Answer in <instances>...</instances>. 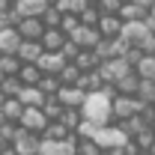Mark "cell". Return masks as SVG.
Here are the masks:
<instances>
[{"label":"cell","instance_id":"f907efd6","mask_svg":"<svg viewBox=\"0 0 155 155\" xmlns=\"http://www.w3.org/2000/svg\"><path fill=\"white\" fill-rule=\"evenodd\" d=\"M152 134H155V122H152Z\"/></svg>","mask_w":155,"mask_h":155},{"label":"cell","instance_id":"603a6c76","mask_svg":"<svg viewBox=\"0 0 155 155\" xmlns=\"http://www.w3.org/2000/svg\"><path fill=\"white\" fill-rule=\"evenodd\" d=\"M57 122L66 128V131H72V134H75V128L81 125V110H78V107H63V114H60Z\"/></svg>","mask_w":155,"mask_h":155},{"label":"cell","instance_id":"44dd1931","mask_svg":"<svg viewBox=\"0 0 155 155\" xmlns=\"http://www.w3.org/2000/svg\"><path fill=\"white\" fill-rule=\"evenodd\" d=\"M21 81V87H36L39 84V78H42V72H39L33 63H21V69H18V75H15Z\"/></svg>","mask_w":155,"mask_h":155},{"label":"cell","instance_id":"ab89813d","mask_svg":"<svg viewBox=\"0 0 155 155\" xmlns=\"http://www.w3.org/2000/svg\"><path fill=\"white\" fill-rule=\"evenodd\" d=\"M131 3H137V6H140V9H146V12L155 6V0H131Z\"/></svg>","mask_w":155,"mask_h":155},{"label":"cell","instance_id":"5bb4252c","mask_svg":"<svg viewBox=\"0 0 155 155\" xmlns=\"http://www.w3.org/2000/svg\"><path fill=\"white\" fill-rule=\"evenodd\" d=\"M21 45V36L15 27H0V54H15Z\"/></svg>","mask_w":155,"mask_h":155},{"label":"cell","instance_id":"60d3db41","mask_svg":"<svg viewBox=\"0 0 155 155\" xmlns=\"http://www.w3.org/2000/svg\"><path fill=\"white\" fill-rule=\"evenodd\" d=\"M0 155H18V152H15V149H12V146H9V143H6V146H3V149H0Z\"/></svg>","mask_w":155,"mask_h":155},{"label":"cell","instance_id":"7bdbcfd3","mask_svg":"<svg viewBox=\"0 0 155 155\" xmlns=\"http://www.w3.org/2000/svg\"><path fill=\"white\" fill-rule=\"evenodd\" d=\"M6 9H9V3H6V0H0V18L6 15Z\"/></svg>","mask_w":155,"mask_h":155},{"label":"cell","instance_id":"9f6ffc18","mask_svg":"<svg viewBox=\"0 0 155 155\" xmlns=\"http://www.w3.org/2000/svg\"><path fill=\"white\" fill-rule=\"evenodd\" d=\"M152 107H155V104H152Z\"/></svg>","mask_w":155,"mask_h":155},{"label":"cell","instance_id":"f35d334b","mask_svg":"<svg viewBox=\"0 0 155 155\" xmlns=\"http://www.w3.org/2000/svg\"><path fill=\"white\" fill-rule=\"evenodd\" d=\"M137 51H140L143 57H155V33H149V36L143 39V45H140Z\"/></svg>","mask_w":155,"mask_h":155},{"label":"cell","instance_id":"bcb514c9","mask_svg":"<svg viewBox=\"0 0 155 155\" xmlns=\"http://www.w3.org/2000/svg\"><path fill=\"white\" fill-rule=\"evenodd\" d=\"M45 3H48V6H54V3H60V0H45Z\"/></svg>","mask_w":155,"mask_h":155},{"label":"cell","instance_id":"f546056e","mask_svg":"<svg viewBox=\"0 0 155 155\" xmlns=\"http://www.w3.org/2000/svg\"><path fill=\"white\" fill-rule=\"evenodd\" d=\"M39 110L45 114V119H48V122H57V119H60V114H63V104H60L57 98L51 96V98H45V104H42Z\"/></svg>","mask_w":155,"mask_h":155},{"label":"cell","instance_id":"6da1fadb","mask_svg":"<svg viewBox=\"0 0 155 155\" xmlns=\"http://www.w3.org/2000/svg\"><path fill=\"white\" fill-rule=\"evenodd\" d=\"M81 110V119H87V122H93V125H110L114 119H110V98L101 96V93H87L84 96V104L78 107Z\"/></svg>","mask_w":155,"mask_h":155},{"label":"cell","instance_id":"b9f144b4","mask_svg":"<svg viewBox=\"0 0 155 155\" xmlns=\"http://www.w3.org/2000/svg\"><path fill=\"white\" fill-rule=\"evenodd\" d=\"M98 155H122V149H101Z\"/></svg>","mask_w":155,"mask_h":155},{"label":"cell","instance_id":"f6af8a7d","mask_svg":"<svg viewBox=\"0 0 155 155\" xmlns=\"http://www.w3.org/2000/svg\"><path fill=\"white\" fill-rule=\"evenodd\" d=\"M134 155H149V149H137V152Z\"/></svg>","mask_w":155,"mask_h":155},{"label":"cell","instance_id":"2e32d148","mask_svg":"<svg viewBox=\"0 0 155 155\" xmlns=\"http://www.w3.org/2000/svg\"><path fill=\"white\" fill-rule=\"evenodd\" d=\"M116 15H119L122 24H128V21H146V18H149V12H146V9H140L137 3H122Z\"/></svg>","mask_w":155,"mask_h":155},{"label":"cell","instance_id":"7a4b0ae2","mask_svg":"<svg viewBox=\"0 0 155 155\" xmlns=\"http://www.w3.org/2000/svg\"><path fill=\"white\" fill-rule=\"evenodd\" d=\"M93 143H96L98 149H122L125 143H128V137L122 134V128L116 125V122H110V125H98L96 134L90 137Z\"/></svg>","mask_w":155,"mask_h":155},{"label":"cell","instance_id":"30bf717a","mask_svg":"<svg viewBox=\"0 0 155 155\" xmlns=\"http://www.w3.org/2000/svg\"><path fill=\"white\" fill-rule=\"evenodd\" d=\"M12 9L18 12L21 18H39V15L48 9V3H45V0H15Z\"/></svg>","mask_w":155,"mask_h":155},{"label":"cell","instance_id":"83f0119b","mask_svg":"<svg viewBox=\"0 0 155 155\" xmlns=\"http://www.w3.org/2000/svg\"><path fill=\"white\" fill-rule=\"evenodd\" d=\"M78 78H81V72H78V66H75V63H66V66L60 69L57 81L63 84V87H75V84H78Z\"/></svg>","mask_w":155,"mask_h":155},{"label":"cell","instance_id":"9a60e30c","mask_svg":"<svg viewBox=\"0 0 155 155\" xmlns=\"http://www.w3.org/2000/svg\"><path fill=\"white\" fill-rule=\"evenodd\" d=\"M15 30H18L21 39H36V42H39V36L45 33V27H42V21H39V18H21Z\"/></svg>","mask_w":155,"mask_h":155},{"label":"cell","instance_id":"f5cc1de1","mask_svg":"<svg viewBox=\"0 0 155 155\" xmlns=\"http://www.w3.org/2000/svg\"><path fill=\"white\" fill-rule=\"evenodd\" d=\"M0 122H3V116H0Z\"/></svg>","mask_w":155,"mask_h":155},{"label":"cell","instance_id":"8d00e7d4","mask_svg":"<svg viewBox=\"0 0 155 155\" xmlns=\"http://www.w3.org/2000/svg\"><path fill=\"white\" fill-rule=\"evenodd\" d=\"M15 131H18L15 122H0V143H12L15 140Z\"/></svg>","mask_w":155,"mask_h":155},{"label":"cell","instance_id":"681fc988","mask_svg":"<svg viewBox=\"0 0 155 155\" xmlns=\"http://www.w3.org/2000/svg\"><path fill=\"white\" fill-rule=\"evenodd\" d=\"M6 3H9V6H12V3H15V0H6Z\"/></svg>","mask_w":155,"mask_h":155},{"label":"cell","instance_id":"d6a6232c","mask_svg":"<svg viewBox=\"0 0 155 155\" xmlns=\"http://www.w3.org/2000/svg\"><path fill=\"white\" fill-rule=\"evenodd\" d=\"M78 27H81L78 15H63V18H60V27H57V30H60V33H63L66 39H69V36H72V33L78 30Z\"/></svg>","mask_w":155,"mask_h":155},{"label":"cell","instance_id":"c3c4849f","mask_svg":"<svg viewBox=\"0 0 155 155\" xmlns=\"http://www.w3.org/2000/svg\"><path fill=\"white\" fill-rule=\"evenodd\" d=\"M87 3H90V6H96V0H87Z\"/></svg>","mask_w":155,"mask_h":155},{"label":"cell","instance_id":"3957f363","mask_svg":"<svg viewBox=\"0 0 155 155\" xmlns=\"http://www.w3.org/2000/svg\"><path fill=\"white\" fill-rule=\"evenodd\" d=\"M152 33V24L149 18L146 21H128V24H122V30H119V39L128 45V48H140L143 45V39Z\"/></svg>","mask_w":155,"mask_h":155},{"label":"cell","instance_id":"74e56055","mask_svg":"<svg viewBox=\"0 0 155 155\" xmlns=\"http://www.w3.org/2000/svg\"><path fill=\"white\" fill-rule=\"evenodd\" d=\"M78 51H81V48H78V45L72 42V39H66V42H63V48H60V54L66 57V63H72V60L78 57Z\"/></svg>","mask_w":155,"mask_h":155},{"label":"cell","instance_id":"ac0fdd59","mask_svg":"<svg viewBox=\"0 0 155 155\" xmlns=\"http://www.w3.org/2000/svg\"><path fill=\"white\" fill-rule=\"evenodd\" d=\"M21 110H24V104H21L18 98H3V104H0V116H3V122H18Z\"/></svg>","mask_w":155,"mask_h":155},{"label":"cell","instance_id":"4dcf8cb0","mask_svg":"<svg viewBox=\"0 0 155 155\" xmlns=\"http://www.w3.org/2000/svg\"><path fill=\"white\" fill-rule=\"evenodd\" d=\"M18 93H21V81H18L15 75L0 81V96H3V98H15Z\"/></svg>","mask_w":155,"mask_h":155},{"label":"cell","instance_id":"277c9868","mask_svg":"<svg viewBox=\"0 0 155 155\" xmlns=\"http://www.w3.org/2000/svg\"><path fill=\"white\" fill-rule=\"evenodd\" d=\"M140 101H137L134 96H114L110 98V119L114 122H122V119H128V116L140 114Z\"/></svg>","mask_w":155,"mask_h":155},{"label":"cell","instance_id":"8fae6325","mask_svg":"<svg viewBox=\"0 0 155 155\" xmlns=\"http://www.w3.org/2000/svg\"><path fill=\"white\" fill-rule=\"evenodd\" d=\"M84 96H87V93L78 90V87H60L54 98H57L63 107H81V104H84Z\"/></svg>","mask_w":155,"mask_h":155},{"label":"cell","instance_id":"ba28073f","mask_svg":"<svg viewBox=\"0 0 155 155\" xmlns=\"http://www.w3.org/2000/svg\"><path fill=\"white\" fill-rule=\"evenodd\" d=\"M39 140H42L39 134H30V131L18 128V131H15V140H12L9 146H12L18 155H36L39 152Z\"/></svg>","mask_w":155,"mask_h":155},{"label":"cell","instance_id":"ee69618b","mask_svg":"<svg viewBox=\"0 0 155 155\" xmlns=\"http://www.w3.org/2000/svg\"><path fill=\"white\" fill-rule=\"evenodd\" d=\"M149 24H152V33H155V6L149 9Z\"/></svg>","mask_w":155,"mask_h":155},{"label":"cell","instance_id":"836d02e7","mask_svg":"<svg viewBox=\"0 0 155 155\" xmlns=\"http://www.w3.org/2000/svg\"><path fill=\"white\" fill-rule=\"evenodd\" d=\"M131 143H134L137 149H149V146L155 143V134H152V128H146V131L134 134V137H131Z\"/></svg>","mask_w":155,"mask_h":155},{"label":"cell","instance_id":"d590c367","mask_svg":"<svg viewBox=\"0 0 155 155\" xmlns=\"http://www.w3.org/2000/svg\"><path fill=\"white\" fill-rule=\"evenodd\" d=\"M101 149H98L93 140H81L78 137V143H75V155H98Z\"/></svg>","mask_w":155,"mask_h":155},{"label":"cell","instance_id":"cb8c5ba5","mask_svg":"<svg viewBox=\"0 0 155 155\" xmlns=\"http://www.w3.org/2000/svg\"><path fill=\"white\" fill-rule=\"evenodd\" d=\"M134 98L140 101V104H155V81H140Z\"/></svg>","mask_w":155,"mask_h":155},{"label":"cell","instance_id":"7c38bea8","mask_svg":"<svg viewBox=\"0 0 155 155\" xmlns=\"http://www.w3.org/2000/svg\"><path fill=\"white\" fill-rule=\"evenodd\" d=\"M98 36L101 39H116L119 36V30H122V21H119V15H101L96 24Z\"/></svg>","mask_w":155,"mask_h":155},{"label":"cell","instance_id":"5b68a950","mask_svg":"<svg viewBox=\"0 0 155 155\" xmlns=\"http://www.w3.org/2000/svg\"><path fill=\"white\" fill-rule=\"evenodd\" d=\"M15 125L24 128V131H30V134H42V131H45V125H48V119H45V114H42L39 107H24Z\"/></svg>","mask_w":155,"mask_h":155},{"label":"cell","instance_id":"4fadbf2b","mask_svg":"<svg viewBox=\"0 0 155 155\" xmlns=\"http://www.w3.org/2000/svg\"><path fill=\"white\" fill-rule=\"evenodd\" d=\"M39 54H42V45H39L36 39H21L18 51H15V57H18L21 63H36Z\"/></svg>","mask_w":155,"mask_h":155},{"label":"cell","instance_id":"e575fe53","mask_svg":"<svg viewBox=\"0 0 155 155\" xmlns=\"http://www.w3.org/2000/svg\"><path fill=\"white\" fill-rule=\"evenodd\" d=\"M119 6H122V0H96V9L101 15H116Z\"/></svg>","mask_w":155,"mask_h":155},{"label":"cell","instance_id":"1f68e13d","mask_svg":"<svg viewBox=\"0 0 155 155\" xmlns=\"http://www.w3.org/2000/svg\"><path fill=\"white\" fill-rule=\"evenodd\" d=\"M98 18H101V12H98L96 6H87L81 15H78V21H81V27H96Z\"/></svg>","mask_w":155,"mask_h":155},{"label":"cell","instance_id":"8992f818","mask_svg":"<svg viewBox=\"0 0 155 155\" xmlns=\"http://www.w3.org/2000/svg\"><path fill=\"white\" fill-rule=\"evenodd\" d=\"M75 143L78 137L72 134L69 140H39V152L36 155H75Z\"/></svg>","mask_w":155,"mask_h":155},{"label":"cell","instance_id":"d4e9b609","mask_svg":"<svg viewBox=\"0 0 155 155\" xmlns=\"http://www.w3.org/2000/svg\"><path fill=\"white\" fill-rule=\"evenodd\" d=\"M36 87H39V93H42L45 98H51V96H57V90L63 87V84L57 81V75H42Z\"/></svg>","mask_w":155,"mask_h":155},{"label":"cell","instance_id":"7dc6e473","mask_svg":"<svg viewBox=\"0 0 155 155\" xmlns=\"http://www.w3.org/2000/svg\"><path fill=\"white\" fill-rule=\"evenodd\" d=\"M149 155H155V143H152V146H149Z\"/></svg>","mask_w":155,"mask_h":155},{"label":"cell","instance_id":"d6986e66","mask_svg":"<svg viewBox=\"0 0 155 155\" xmlns=\"http://www.w3.org/2000/svg\"><path fill=\"white\" fill-rule=\"evenodd\" d=\"M137 84H140V78H137L134 72H128L125 78L114 81V90H116V96H134V93H137Z\"/></svg>","mask_w":155,"mask_h":155},{"label":"cell","instance_id":"4316f807","mask_svg":"<svg viewBox=\"0 0 155 155\" xmlns=\"http://www.w3.org/2000/svg\"><path fill=\"white\" fill-rule=\"evenodd\" d=\"M72 63L78 66V72H93V69L98 66V60H96L93 51H78V57L72 60Z\"/></svg>","mask_w":155,"mask_h":155},{"label":"cell","instance_id":"ffe728a7","mask_svg":"<svg viewBox=\"0 0 155 155\" xmlns=\"http://www.w3.org/2000/svg\"><path fill=\"white\" fill-rule=\"evenodd\" d=\"M63 42H66V36H63L60 30H45V33L39 36L42 51H60V48H63Z\"/></svg>","mask_w":155,"mask_h":155},{"label":"cell","instance_id":"db71d44e","mask_svg":"<svg viewBox=\"0 0 155 155\" xmlns=\"http://www.w3.org/2000/svg\"><path fill=\"white\" fill-rule=\"evenodd\" d=\"M0 27H3V21H0Z\"/></svg>","mask_w":155,"mask_h":155},{"label":"cell","instance_id":"816d5d0a","mask_svg":"<svg viewBox=\"0 0 155 155\" xmlns=\"http://www.w3.org/2000/svg\"><path fill=\"white\" fill-rule=\"evenodd\" d=\"M3 146H6V143H0V149H3Z\"/></svg>","mask_w":155,"mask_h":155},{"label":"cell","instance_id":"9c48e42d","mask_svg":"<svg viewBox=\"0 0 155 155\" xmlns=\"http://www.w3.org/2000/svg\"><path fill=\"white\" fill-rule=\"evenodd\" d=\"M69 39L75 42L81 51H93L98 42H101V36H98V30H96V27H78V30H75V33H72Z\"/></svg>","mask_w":155,"mask_h":155},{"label":"cell","instance_id":"f1b7e54d","mask_svg":"<svg viewBox=\"0 0 155 155\" xmlns=\"http://www.w3.org/2000/svg\"><path fill=\"white\" fill-rule=\"evenodd\" d=\"M39 137H45V140H69L72 131H66L60 122H48V125H45V131H42Z\"/></svg>","mask_w":155,"mask_h":155},{"label":"cell","instance_id":"7402d4cb","mask_svg":"<svg viewBox=\"0 0 155 155\" xmlns=\"http://www.w3.org/2000/svg\"><path fill=\"white\" fill-rule=\"evenodd\" d=\"M134 75L140 81H155V57H140L134 63Z\"/></svg>","mask_w":155,"mask_h":155},{"label":"cell","instance_id":"52a82bcc","mask_svg":"<svg viewBox=\"0 0 155 155\" xmlns=\"http://www.w3.org/2000/svg\"><path fill=\"white\" fill-rule=\"evenodd\" d=\"M33 66H36L42 75H60V69L66 66V57H63L60 51H42Z\"/></svg>","mask_w":155,"mask_h":155},{"label":"cell","instance_id":"484cf974","mask_svg":"<svg viewBox=\"0 0 155 155\" xmlns=\"http://www.w3.org/2000/svg\"><path fill=\"white\" fill-rule=\"evenodd\" d=\"M18 69H21V60L15 57V54H0V75L3 78L18 75Z\"/></svg>","mask_w":155,"mask_h":155},{"label":"cell","instance_id":"11a10c76","mask_svg":"<svg viewBox=\"0 0 155 155\" xmlns=\"http://www.w3.org/2000/svg\"><path fill=\"white\" fill-rule=\"evenodd\" d=\"M0 81H3V75H0Z\"/></svg>","mask_w":155,"mask_h":155},{"label":"cell","instance_id":"e0dca14e","mask_svg":"<svg viewBox=\"0 0 155 155\" xmlns=\"http://www.w3.org/2000/svg\"><path fill=\"white\" fill-rule=\"evenodd\" d=\"M15 98H18L24 107H42L45 104V96L39 93V87H21V93Z\"/></svg>","mask_w":155,"mask_h":155}]
</instances>
